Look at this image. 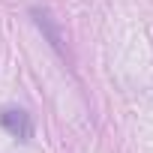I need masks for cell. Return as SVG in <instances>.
<instances>
[{"label": "cell", "mask_w": 153, "mask_h": 153, "mask_svg": "<svg viewBox=\"0 0 153 153\" xmlns=\"http://www.w3.org/2000/svg\"><path fill=\"white\" fill-rule=\"evenodd\" d=\"M0 126L18 141H30L33 135V117L24 108H3L0 111Z\"/></svg>", "instance_id": "obj_1"}]
</instances>
